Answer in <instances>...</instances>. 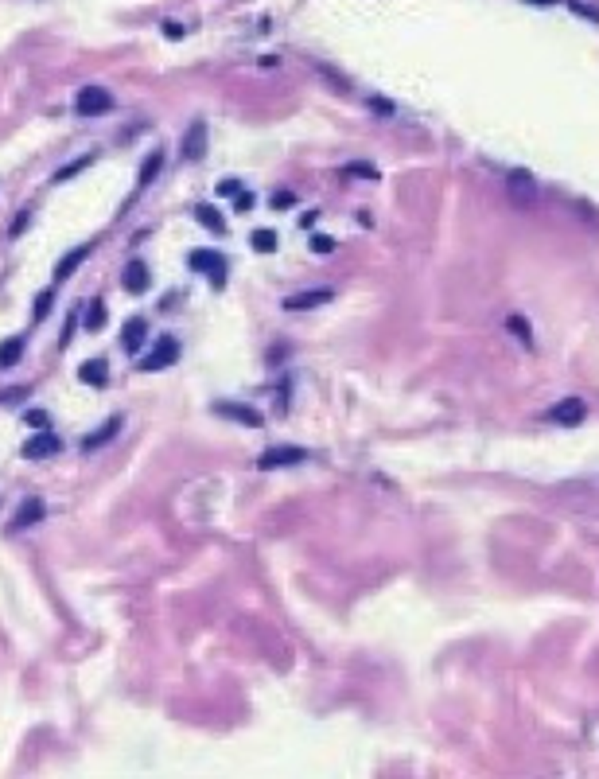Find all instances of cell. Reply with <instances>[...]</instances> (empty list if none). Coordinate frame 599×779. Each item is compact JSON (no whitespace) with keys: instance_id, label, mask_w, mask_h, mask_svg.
I'll return each mask as SVG.
<instances>
[{"instance_id":"1","label":"cell","mask_w":599,"mask_h":779,"mask_svg":"<svg viewBox=\"0 0 599 779\" xmlns=\"http://www.w3.org/2000/svg\"><path fill=\"white\" fill-rule=\"evenodd\" d=\"M74 110L82 113V117H101V113L113 110V94H109V90H101V86H82V90H78Z\"/></svg>"},{"instance_id":"2","label":"cell","mask_w":599,"mask_h":779,"mask_svg":"<svg viewBox=\"0 0 599 779\" xmlns=\"http://www.w3.org/2000/svg\"><path fill=\"white\" fill-rule=\"evenodd\" d=\"M179 359V343L171 335H163V339H156L152 343V351L140 359V374H152V370H163V367H171V362Z\"/></svg>"},{"instance_id":"3","label":"cell","mask_w":599,"mask_h":779,"mask_svg":"<svg viewBox=\"0 0 599 779\" xmlns=\"http://www.w3.org/2000/svg\"><path fill=\"white\" fill-rule=\"evenodd\" d=\"M187 265L194 269V273H207L210 281H214V289H222L226 284V258L214 250H194L191 258H187Z\"/></svg>"},{"instance_id":"4","label":"cell","mask_w":599,"mask_h":779,"mask_svg":"<svg viewBox=\"0 0 599 779\" xmlns=\"http://www.w3.org/2000/svg\"><path fill=\"white\" fill-rule=\"evenodd\" d=\"M308 460V452L303 449H296V444H277V449H269V452H261V460H257V468H296V464H303Z\"/></svg>"},{"instance_id":"5","label":"cell","mask_w":599,"mask_h":779,"mask_svg":"<svg viewBox=\"0 0 599 779\" xmlns=\"http://www.w3.org/2000/svg\"><path fill=\"white\" fill-rule=\"evenodd\" d=\"M62 449V441L51 433V429H43V433H35L31 441H23V460H47V456H54V452Z\"/></svg>"},{"instance_id":"6","label":"cell","mask_w":599,"mask_h":779,"mask_svg":"<svg viewBox=\"0 0 599 779\" xmlns=\"http://www.w3.org/2000/svg\"><path fill=\"white\" fill-rule=\"evenodd\" d=\"M583 413H588L583 398H564V402H557V405L549 410V421H557V425H580Z\"/></svg>"},{"instance_id":"7","label":"cell","mask_w":599,"mask_h":779,"mask_svg":"<svg viewBox=\"0 0 599 779\" xmlns=\"http://www.w3.org/2000/svg\"><path fill=\"white\" fill-rule=\"evenodd\" d=\"M144 335H148L144 316H129V320L121 323V347H124L129 354H136L140 347H144Z\"/></svg>"},{"instance_id":"8","label":"cell","mask_w":599,"mask_h":779,"mask_svg":"<svg viewBox=\"0 0 599 779\" xmlns=\"http://www.w3.org/2000/svg\"><path fill=\"white\" fill-rule=\"evenodd\" d=\"M179 149H183L187 160H199L202 152H207V121H191V129L183 133V144H179Z\"/></svg>"},{"instance_id":"9","label":"cell","mask_w":599,"mask_h":779,"mask_svg":"<svg viewBox=\"0 0 599 779\" xmlns=\"http://www.w3.org/2000/svg\"><path fill=\"white\" fill-rule=\"evenodd\" d=\"M121 284H124V292H132V296H136V292H144L148 289V265L140 258H132L129 265L121 269Z\"/></svg>"},{"instance_id":"10","label":"cell","mask_w":599,"mask_h":779,"mask_svg":"<svg viewBox=\"0 0 599 779\" xmlns=\"http://www.w3.org/2000/svg\"><path fill=\"white\" fill-rule=\"evenodd\" d=\"M214 413H222V417H230V421H241V425H249V429H261V421H264L257 410H249V405H233V402H218Z\"/></svg>"},{"instance_id":"11","label":"cell","mask_w":599,"mask_h":779,"mask_svg":"<svg viewBox=\"0 0 599 779\" xmlns=\"http://www.w3.org/2000/svg\"><path fill=\"white\" fill-rule=\"evenodd\" d=\"M90 250H93V246L86 242V246H74L66 258H59V265H54V281H70V277H74V269L82 265L86 258H90Z\"/></svg>"},{"instance_id":"12","label":"cell","mask_w":599,"mask_h":779,"mask_svg":"<svg viewBox=\"0 0 599 779\" xmlns=\"http://www.w3.org/2000/svg\"><path fill=\"white\" fill-rule=\"evenodd\" d=\"M331 300V289H315V292H296V296L284 300V312H308V308H319Z\"/></svg>"},{"instance_id":"13","label":"cell","mask_w":599,"mask_h":779,"mask_svg":"<svg viewBox=\"0 0 599 779\" xmlns=\"http://www.w3.org/2000/svg\"><path fill=\"white\" fill-rule=\"evenodd\" d=\"M47 514V507H43V499H28V503L16 511V519H12V526L8 530H28V526H35L39 519Z\"/></svg>"},{"instance_id":"14","label":"cell","mask_w":599,"mask_h":779,"mask_svg":"<svg viewBox=\"0 0 599 779\" xmlns=\"http://www.w3.org/2000/svg\"><path fill=\"white\" fill-rule=\"evenodd\" d=\"M78 378H82L86 386H105L109 382V362L105 359H86L82 367H78Z\"/></svg>"},{"instance_id":"15","label":"cell","mask_w":599,"mask_h":779,"mask_svg":"<svg viewBox=\"0 0 599 779\" xmlns=\"http://www.w3.org/2000/svg\"><path fill=\"white\" fill-rule=\"evenodd\" d=\"M533 195H537V191H533V180H529L525 172H513V175H510V199H513V203L529 207V203H533Z\"/></svg>"},{"instance_id":"16","label":"cell","mask_w":599,"mask_h":779,"mask_svg":"<svg viewBox=\"0 0 599 779\" xmlns=\"http://www.w3.org/2000/svg\"><path fill=\"white\" fill-rule=\"evenodd\" d=\"M117 433H121V417H109L101 429H93V433L86 437V441H82V449H101V444H105V441H113Z\"/></svg>"},{"instance_id":"17","label":"cell","mask_w":599,"mask_h":779,"mask_svg":"<svg viewBox=\"0 0 599 779\" xmlns=\"http://www.w3.org/2000/svg\"><path fill=\"white\" fill-rule=\"evenodd\" d=\"M101 323H105V300L93 296L90 304H86V320H82V328H86V331H101Z\"/></svg>"},{"instance_id":"18","label":"cell","mask_w":599,"mask_h":779,"mask_svg":"<svg viewBox=\"0 0 599 779\" xmlns=\"http://www.w3.org/2000/svg\"><path fill=\"white\" fill-rule=\"evenodd\" d=\"M20 354H23V339H20V335L4 339V343H0V370L16 367V362H20Z\"/></svg>"},{"instance_id":"19","label":"cell","mask_w":599,"mask_h":779,"mask_svg":"<svg viewBox=\"0 0 599 779\" xmlns=\"http://www.w3.org/2000/svg\"><path fill=\"white\" fill-rule=\"evenodd\" d=\"M160 168H163V149H156V152H152V156H148V164H144V168H140V180H136V191H144V187H148V183H152V180H156V172H160Z\"/></svg>"},{"instance_id":"20","label":"cell","mask_w":599,"mask_h":779,"mask_svg":"<svg viewBox=\"0 0 599 779\" xmlns=\"http://www.w3.org/2000/svg\"><path fill=\"white\" fill-rule=\"evenodd\" d=\"M506 328L513 331V335L521 339V347H529L533 351V331H529V323H525V316H518V312H510L506 316Z\"/></svg>"},{"instance_id":"21","label":"cell","mask_w":599,"mask_h":779,"mask_svg":"<svg viewBox=\"0 0 599 779\" xmlns=\"http://www.w3.org/2000/svg\"><path fill=\"white\" fill-rule=\"evenodd\" d=\"M194 219H199L202 226H210L214 234H226V222H222V214H218L214 207H199V211H194Z\"/></svg>"},{"instance_id":"22","label":"cell","mask_w":599,"mask_h":779,"mask_svg":"<svg viewBox=\"0 0 599 779\" xmlns=\"http://www.w3.org/2000/svg\"><path fill=\"white\" fill-rule=\"evenodd\" d=\"M249 246H253L257 253H272L277 250V234H272V230H253V234H249Z\"/></svg>"},{"instance_id":"23","label":"cell","mask_w":599,"mask_h":779,"mask_svg":"<svg viewBox=\"0 0 599 779\" xmlns=\"http://www.w3.org/2000/svg\"><path fill=\"white\" fill-rule=\"evenodd\" d=\"M51 300H54V289H43V292L35 296V312H31V316H35V323L47 316V304H51Z\"/></svg>"},{"instance_id":"24","label":"cell","mask_w":599,"mask_h":779,"mask_svg":"<svg viewBox=\"0 0 599 779\" xmlns=\"http://www.w3.org/2000/svg\"><path fill=\"white\" fill-rule=\"evenodd\" d=\"M311 250H315V253H335V238H327V234H311Z\"/></svg>"},{"instance_id":"25","label":"cell","mask_w":599,"mask_h":779,"mask_svg":"<svg viewBox=\"0 0 599 779\" xmlns=\"http://www.w3.org/2000/svg\"><path fill=\"white\" fill-rule=\"evenodd\" d=\"M86 164H90V156H82V160H74V164H66L59 175H54V180H70V175H74V172H82Z\"/></svg>"},{"instance_id":"26","label":"cell","mask_w":599,"mask_h":779,"mask_svg":"<svg viewBox=\"0 0 599 779\" xmlns=\"http://www.w3.org/2000/svg\"><path fill=\"white\" fill-rule=\"evenodd\" d=\"M23 421H28V425H35V429H43V425H47V413H43V410H28V413H23Z\"/></svg>"},{"instance_id":"27","label":"cell","mask_w":599,"mask_h":779,"mask_svg":"<svg viewBox=\"0 0 599 779\" xmlns=\"http://www.w3.org/2000/svg\"><path fill=\"white\" fill-rule=\"evenodd\" d=\"M233 207H238V211H249V207H253V195H249V191L241 187L238 195H233Z\"/></svg>"},{"instance_id":"28","label":"cell","mask_w":599,"mask_h":779,"mask_svg":"<svg viewBox=\"0 0 599 779\" xmlns=\"http://www.w3.org/2000/svg\"><path fill=\"white\" fill-rule=\"evenodd\" d=\"M238 191H241V183H238V180H222V183H218V195H230V199H233Z\"/></svg>"},{"instance_id":"29","label":"cell","mask_w":599,"mask_h":779,"mask_svg":"<svg viewBox=\"0 0 599 779\" xmlns=\"http://www.w3.org/2000/svg\"><path fill=\"white\" fill-rule=\"evenodd\" d=\"M347 175H370V180H378V172H373L370 164H350V168H347Z\"/></svg>"},{"instance_id":"30","label":"cell","mask_w":599,"mask_h":779,"mask_svg":"<svg viewBox=\"0 0 599 779\" xmlns=\"http://www.w3.org/2000/svg\"><path fill=\"white\" fill-rule=\"evenodd\" d=\"M272 203H277V207H292V191H280V195L272 199Z\"/></svg>"},{"instance_id":"31","label":"cell","mask_w":599,"mask_h":779,"mask_svg":"<svg viewBox=\"0 0 599 779\" xmlns=\"http://www.w3.org/2000/svg\"><path fill=\"white\" fill-rule=\"evenodd\" d=\"M23 226H28V214H16V222H12V238H16V234H20V230H23Z\"/></svg>"},{"instance_id":"32","label":"cell","mask_w":599,"mask_h":779,"mask_svg":"<svg viewBox=\"0 0 599 779\" xmlns=\"http://www.w3.org/2000/svg\"><path fill=\"white\" fill-rule=\"evenodd\" d=\"M163 32H168L171 40H179V35H183V28H179V24H163Z\"/></svg>"}]
</instances>
